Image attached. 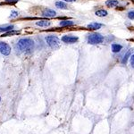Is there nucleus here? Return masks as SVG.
<instances>
[{
	"label": "nucleus",
	"instance_id": "nucleus-13",
	"mask_svg": "<svg viewBox=\"0 0 134 134\" xmlns=\"http://www.w3.org/2000/svg\"><path fill=\"white\" fill-rule=\"evenodd\" d=\"M14 28V25H7V26H2V27H0V32H4V33H5V32L7 31H13Z\"/></svg>",
	"mask_w": 134,
	"mask_h": 134
},
{
	"label": "nucleus",
	"instance_id": "nucleus-1",
	"mask_svg": "<svg viewBox=\"0 0 134 134\" xmlns=\"http://www.w3.org/2000/svg\"><path fill=\"white\" fill-rule=\"evenodd\" d=\"M34 41L29 38H23L19 40L17 43V47H18L19 50L23 52V53H31L34 49Z\"/></svg>",
	"mask_w": 134,
	"mask_h": 134
},
{
	"label": "nucleus",
	"instance_id": "nucleus-6",
	"mask_svg": "<svg viewBox=\"0 0 134 134\" xmlns=\"http://www.w3.org/2000/svg\"><path fill=\"white\" fill-rule=\"evenodd\" d=\"M42 14H43V16H45V17H55L57 13H55V11L51 10V9H45L43 11Z\"/></svg>",
	"mask_w": 134,
	"mask_h": 134
},
{
	"label": "nucleus",
	"instance_id": "nucleus-5",
	"mask_svg": "<svg viewBox=\"0 0 134 134\" xmlns=\"http://www.w3.org/2000/svg\"><path fill=\"white\" fill-rule=\"evenodd\" d=\"M61 40L63 42L66 43V44H73V43L77 42L79 40V38L72 35H64L62 37Z\"/></svg>",
	"mask_w": 134,
	"mask_h": 134
},
{
	"label": "nucleus",
	"instance_id": "nucleus-19",
	"mask_svg": "<svg viewBox=\"0 0 134 134\" xmlns=\"http://www.w3.org/2000/svg\"><path fill=\"white\" fill-rule=\"evenodd\" d=\"M18 12H16V11H13L12 13H11V15H10V17L11 18H14V17H17L18 16Z\"/></svg>",
	"mask_w": 134,
	"mask_h": 134
},
{
	"label": "nucleus",
	"instance_id": "nucleus-10",
	"mask_svg": "<svg viewBox=\"0 0 134 134\" xmlns=\"http://www.w3.org/2000/svg\"><path fill=\"white\" fill-rule=\"evenodd\" d=\"M105 5H107L108 7H115L119 5V1L118 0H107L105 2Z\"/></svg>",
	"mask_w": 134,
	"mask_h": 134
},
{
	"label": "nucleus",
	"instance_id": "nucleus-15",
	"mask_svg": "<svg viewBox=\"0 0 134 134\" xmlns=\"http://www.w3.org/2000/svg\"><path fill=\"white\" fill-rule=\"evenodd\" d=\"M131 57V51L129 50V51L127 52V53L124 55V57H122V64H126L127 61H128V59H129V57Z\"/></svg>",
	"mask_w": 134,
	"mask_h": 134
},
{
	"label": "nucleus",
	"instance_id": "nucleus-17",
	"mask_svg": "<svg viewBox=\"0 0 134 134\" xmlns=\"http://www.w3.org/2000/svg\"><path fill=\"white\" fill-rule=\"evenodd\" d=\"M19 0H5V3H2V4H9V5H14V4H15L17 3Z\"/></svg>",
	"mask_w": 134,
	"mask_h": 134
},
{
	"label": "nucleus",
	"instance_id": "nucleus-22",
	"mask_svg": "<svg viewBox=\"0 0 134 134\" xmlns=\"http://www.w3.org/2000/svg\"><path fill=\"white\" fill-rule=\"evenodd\" d=\"M0 100H1V98H0Z\"/></svg>",
	"mask_w": 134,
	"mask_h": 134
},
{
	"label": "nucleus",
	"instance_id": "nucleus-11",
	"mask_svg": "<svg viewBox=\"0 0 134 134\" xmlns=\"http://www.w3.org/2000/svg\"><path fill=\"white\" fill-rule=\"evenodd\" d=\"M36 24L40 27H47V26H50L51 23L49 21H46V20H42V21H36Z\"/></svg>",
	"mask_w": 134,
	"mask_h": 134
},
{
	"label": "nucleus",
	"instance_id": "nucleus-9",
	"mask_svg": "<svg viewBox=\"0 0 134 134\" xmlns=\"http://www.w3.org/2000/svg\"><path fill=\"white\" fill-rule=\"evenodd\" d=\"M59 24H60V26H62V27H70V26L74 25V23L71 20H64V21H60Z\"/></svg>",
	"mask_w": 134,
	"mask_h": 134
},
{
	"label": "nucleus",
	"instance_id": "nucleus-18",
	"mask_svg": "<svg viewBox=\"0 0 134 134\" xmlns=\"http://www.w3.org/2000/svg\"><path fill=\"white\" fill-rule=\"evenodd\" d=\"M128 18L130 20H134V11H130L128 13Z\"/></svg>",
	"mask_w": 134,
	"mask_h": 134
},
{
	"label": "nucleus",
	"instance_id": "nucleus-12",
	"mask_svg": "<svg viewBox=\"0 0 134 134\" xmlns=\"http://www.w3.org/2000/svg\"><path fill=\"white\" fill-rule=\"evenodd\" d=\"M95 14H96L98 17H105L107 16V14H108V13H107V10H104V9H100V10H98L96 11V13H95Z\"/></svg>",
	"mask_w": 134,
	"mask_h": 134
},
{
	"label": "nucleus",
	"instance_id": "nucleus-20",
	"mask_svg": "<svg viewBox=\"0 0 134 134\" xmlns=\"http://www.w3.org/2000/svg\"><path fill=\"white\" fill-rule=\"evenodd\" d=\"M131 65L132 68H134V54L131 55Z\"/></svg>",
	"mask_w": 134,
	"mask_h": 134
},
{
	"label": "nucleus",
	"instance_id": "nucleus-8",
	"mask_svg": "<svg viewBox=\"0 0 134 134\" xmlns=\"http://www.w3.org/2000/svg\"><path fill=\"white\" fill-rule=\"evenodd\" d=\"M111 47H112V51H113V53H118V52H120L121 50H122V46L120 44H117V43H113Z\"/></svg>",
	"mask_w": 134,
	"mask_h": 134
},
{
	"label": "nucleus",
	"instance_id": "nucleus-16",
	"mask_svg": "<svg viewBox=\"0 0 134 134\" xmlns=\"http://www.w3.org/2000/svg\"><path fill=\"white\" fill-rule=\"evenodd\" d=\"M15 34H19V31H7L5 33H4L2 37H7V36H12V35H15Z\"/></svg>",
	"mask_w": 134,
	"mask_h": 134
},
{
	"label": "nucleus",
	"instance_id": "nucleus-3",
	"mask_svg": "<svg viewBox=\"0 0 134 134\" xmlns=\"http://www.w3.org/2000/svg\"><path fill=\"white\" fill-rule=\"evenodd\" d=\"M45 40L52 49H57L60 46V40L57 36H47Z\"/></svg>",
	"mask_w": 134,
	"mask_h": 134
},
{
	"label": "nucleus",
	"instance_id": "nucleus-7",
	"mask_svg": "<svg viewBox=\"0 0 134 134\" xmlns=\"http://www.w3.org/2000/svg\"><path fill=\"white\" fill-rule=\"evenodd\" d=\"M102 27V24L98 23H91L88 25V28L90 30H93V31H97V30H99Z\"/></svg>",
	"mask_w": 134,
	"mask_h": 134
},
{
	"label": "nucleus",
	"instance_id": "nucleus-4",
	"mask_svg": "<svg viewBox=\"0 0 134 134\" xmlns=\"http://www.w3.org/2000/svg\"><path fill=\"white\" fill-rule=\"evenodd\" d=\"M0 53L4 55H9L11 53V47L7 43L0 41Z\"/></svg>",
	"mask_w": 134,
	"mask_h": 134
},
{
	"label": "nucleus",
	"instance_id": "nucleus-14",
	"mask_svg": "<svg viewBox=\"0 0 134 134\" xmlns=\"http://www.w3.org/2000/svg\"><path fill=\"white\" fill-rule=\"evenodd\" d=\"M55 6H57V8H59V9H67L66 4L63 1H57V3H55Z\"/></svg>",
	"mask_w": 134,
	"mask_h": 134
},
{
	"label": "nucleus",
	"instance_id": "nucleus-21",
	"mask_svg": "<svg viewBox=\"0 0 134 134\" xmlns=\"http://www.w3.org/2000/svg\"><path fill=\"white\" fill-rule=\"evenodd\" d=\"M64 1H65V2H74V1H76V0H64Z\"/></svg>",
	"mask_w": 134,
	"mask_h": 134
},
{
	"label": "nucleus",
	"instance_id": "nucleus-2",
	"mask_svg": "<svg viewBox=\"0 0 134 134\" xmlns=\"http://www.w3.org/2000/svg\"><path fill=\"white\" fill-rule=\"evenodd\" d=\"M104 41V37L99 33H91L88 36V42L91 45L101 44Z\"/></svg>",
	"mask_w": 134,
	"mask_h": 134
}]
</instances>
